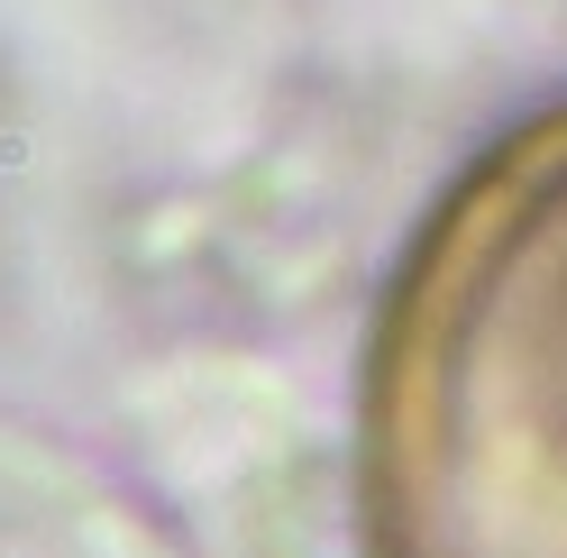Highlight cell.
<instances>
[{
    "mask_svg": "<svg viewBox=\"0 0 567 558\" xmlns=\"http://www.w3.org/2000/svg\"><path fill=\"white\" fill-rule=\"evenodd\" d=\"M358 558H567V120L513 137L384 302Z\"/></svg>",
    "mask_w": 567,
    "mask_h": 558,
    "instance_id": "obj_1",
    "label": "cell"
}]
</instances>
